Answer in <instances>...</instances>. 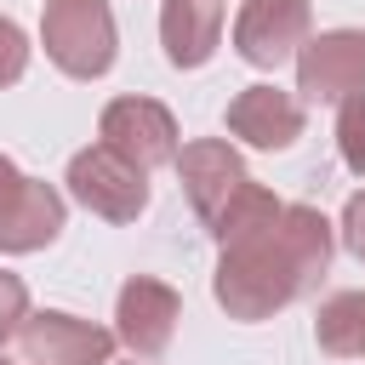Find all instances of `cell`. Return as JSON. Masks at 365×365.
<instances>
[{"label": "cell", "instance_id": "cell-1", "mask_svg": "<svg viewBox=\"0 0 365 365\" xmlns=\"http://www.w3.org/2000/svg\"><path fill=\"white\" fill-rule=\"evenodd\" d=\"M331 245H336V228L314 205H279L268 228L222 245L211 297L228 319H245V325L274 319L279 308H291L319 285V274L331 268Z\"/></svg>", "mask_w": 365, "mask_h": 365}, {"label": "cell", "instance_id": "cell-2", "mask_svg": "<svg viewBox=\"0 0 365 365\" xmlns=\"http://www.w3.org/2000/svg\"><path fill=\"white\" fill-rule=\"evenodd\" d=\"M177 177H182V194L194 205V217L205 222V234L217 245H234L257 228H268L279 217L285 200H274L262 182H251L245 160L222 143V137H194L177 148Z\"/></svg>", "mask_w": 365, "mask_h": 365}, {"label": "cell", "instance_id": "cell-3", "mask_svg": "<svg viewBox=\"0 0 365 365\" xmlns=\"http://www.w3.org/2000/svg\"><path fill=\"white\" fill-rule=\"evenodd\" d=\"M40 46L68 80H103L120 57V29L108 0H46Z\"/></svg>", "mask_w": 365, "mask_h": 365}, {"label": "cell", "instance_id": "cell-4", "mask_svg": "<svg viewBox=\"0 0 365 365\" xmlns=\"http://www.w3.org/2000/svg\"><path fill=\"white\" fill-rule=\"evenodd\" d=\"M68 194L91 211V217H103V222H137L143 211H148V171H137L131 160H120L114 148H103V143H91V148H80L74 160H68Z\"/></svg>", "mask_w": 365, "mask_h": 365}, {"label": "cell", "instance_id": "cell-5", "mask_svg": "<svg viewBox=\"0 0 365 365\" xmlns=\"http://www.w3.org/2000/svg\"><path fill=\"white\" fill-rule=\"evenodd\" d=\"M63 194L29 171H17L6 154H0V251L6 257H29V251H46L57 234H63Z\"/></svg>", "mask_w": 365, "mask_h": 365}, {"label": "cell", "instance_id": "cell-6", "mask_svg": "<svg viewBox=\"0 0 365 365\" xmlns=\"http://www.w3.org/2000/svg\"><path fill=\"white\" fill-rule=\"evenodd\" d=\"M97 143L114 148L120 160H131L137 171L177 165V148H182L171 108L154 103V97H114L103 108V120H97Z\"/></svg>", "mask_w": 365, "mask_h": 365}, {"label": "cell", "instance_id": "cell-7", "mask_svg": "<svg viewBox=\"0 0 365 365\" xmlns=\"http://www.w3.org/2000/svg\"><path fill=\"white\" fill-rule=\"evenodd\" d=\"M177 319H182V297L154 274H131L114 297V342H125L137 359H160L177 336Z\"/></svg>", "mask_w": 365, "mask_h": 365}, {"label": "cell", "instance_id": "cell-8", "mask_svg": "<svg viewBox=\"0 0 365 365\" xmlns=\"http://www.w3.org/2000/svg\"><path fill=\"white\" fill-rule=\"evenodd\" d=\"M297 91L308 103H348L365 91V29H325L297 51Z\"/></svg>", "mask_w": 365, "mask_h": 365}, {"label": "cell", "instance_id": "cell-9", "mask_svg": "<svg viewBox=\"0 0 365 365\" xmlns=\"http://www.w3.org/2000/svg\"><path fill=\"white\" fill-rule=\"evenodd\" d=\"M308 0H245L234 17V51L251 68H279L308 40Z\"/></svg>", "mask_w": 365, "mask_h": 365}, {"label": "cell", "instance_id": "cell-10", "mask_svg": "<svg viewBox=\"0 0 365 365\" xmlns=\"http://www.w3.org/2000/svg\"><path fill=\"white\" fill-rule=\"evenodd\" d=\"M17 342H23L29 365H108L114 359V331H103L91 319H74L63 308L29 314Z\"/></svg>", "mask_w": 365, "mask_h": 365}, {"label": "cell", "instance_id": "cell-11", "mask_svg": "<svg viewBox=\"0 0 365 365\" xmlns=\"http://www.w3.org/2000/svg\"><path fill=\"white\" fill-rule=\"evenodd\" d=\"M228 131L245 143V148H291L302 137V103L279 86H245L234 103H228Z\"/></svg>", "mask_w": 365, "mask_h": 365}, {"label": "cell", "instance_id": "cell-12", "mask_svg": "<svg viewBox=\"0 0 365 365\" xmlns=\"http://www.w3.org/2000/svg\"><path fill=\"white\" fill-rule=\"evenodd\" d=\"M160 46H165L171 68H205L222 46V0H165Z\"/></svg>", "mask_w": 365, "mask_h": 365}, {"label": "cell", "instance_id": "cell-13", "mask_svg": "<svg viewBox=\"0 0 365 365\" xmlns=\"http://www.w3.org/2000/svg\"><path fill=\"white\" fill-rule=\"evenodd\" d=\"M314 342L331 359H365V291H336L319 302Z\"/></svg>", "mask_w": 365, "mask_h": 365}, {"label": "cell", "instance_id": "cell-14", "mask_svg": "<svg viewBox=\"0 0 365 365\" xmlns=\"http://www.w3.org/2000/svg\"><path fill=\"white\" fill-rule=\"evenodd\" d=\"M336 154L354 177H365V91L336 108Z\"/></svg>", "mask_w": 365, "mask_h": 365}, {"label": "cell", "instance_id": "cell-15", "mask_svg": "<svg viewBox=\"0 0 365 365\" xmlns=\"http://www.w3.org/2000/svg\"><path fill=\"white\" fill-rule=\"evenodd\" d=\"M23 319H29V285L0 268V348L23 331Z\"/></svg>", "mask_w": 365, "mask_h": 365}, {"label": "cell", "instance_id": "cell-16", "mask_svg": "<svg viewBox=\"0 0 365 365\" xmlns=\"http://www.w3.org/2000/svg\"><path fill=\"white\" fill-rule=\"evenodd\" d=\"M23 68H29V34H23L11 17H0V91L17 86Z\"/></svg>", "mask_w": 365, "mask_h": 365}, {"label": "cell", "instance_id": "cell-17", "mask_svg": "<svg viewBox=\"0 0 365 365\" xmlns=\"http://www.w3.org/2000/svg\"><path fill=\"white\" fill-rule=\"evenodd\" d=\"M342 245L365 262V188L348 194V205H342Z\"/></svg>", "mask_w": 365, "mask_h": 365}, {"label": "cell", "instance_id": "cell-18", "mask_svg": "<svg viewBox=\"0 0 365 365\" xmlns=\"http://www.w3.org/2000/svg\"><path fill=\"white\" fill-rule=\"evenodd\" d=\"M0 365H6V354H0Z\"/></svg>", "mask_w": 365, "mask_h": 365}]
</instances>
